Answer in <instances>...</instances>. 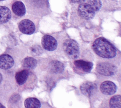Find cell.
<instances>
[{
    "label": "cell",
    "instance_id": "12",
    "mask_svg": "<svg viewBox=\"0 0 121 108\" xmlns=\"http://www.w3.org/2000/svg\"><path fill=\"white\" fill-rule=\"evenodd\" d=\"M13 12L17 16L22 17L26 14V9L24 4L21 1H16L12 6Z\"/></svg>",
    "mask_w": 121,
    "mask_h": 108
},
{
    "label": "cell",
    "instance_id": "17",
    "mask_svg": "<svg viewBox=\"0 0 121 108\" xmlns=\"http://www.w3.org/2000/svg\"><path fill=\"white\" fill-rule=\"evenodd\" d=\"M37 64L36 59L33 57H27L25 58L22 61L23 66L27 68L34 69L35 67Z\"/></svg>",
    "mask_w": 121,
    "mask_h": 108
},
{
    "label": "cell",
    "instance_id": "1",
    "mask_svg": "<svg viewBox=\"0 0 121 108\" xmlns=\"http://www.w3.org/2000/svg\"><path fill=\"white\" fill-rule=\"evenodd\" d=\"M92 49L97 55L104 58H113L117 54L116 48L103 37H99L94 41L92 45Z\"/></svg>",
    "mask_w": 121,
    "mask_h": 108
},
{
    "label": "cell",
    "instance_id": "10",
    "mask_svg": "<svg viewBox=\"0 0 121 108\" xmlns=\"http://www.w3.org/2000/svg\"><path fill=\"white\" fill-rule=\"evenodd\" d=\"M74 64L76 68L85 73L90 72L93 66V64L92 62L83 60H75L74 62Z\"/></svg>",
    "mask_w": 121,
    "mask_h": 108
},
{
    "label": "cell",
    "instance_id": "6",
    "mask_svg": "<svg viewBox=\"0 0 121 108\" xmlns=\"http://www.w3.org/2000/svg\"><path fill=\"white\" fill-rule=\"evenodd\" d=\"M18 28L21 32L27 35H31L35 31V26L34 23L28 19L21 20L18 24Z\"/></svg>",
    "mask_w": 121,
    "mask_h": 108
},
{
    "label": "cell",
    "instance_id": "3",
    "mask_svg": "<svg viewBox=\"0 0 121 108\" xmlns=\"http://www.w3.org/2000/svg\"><path fill=\"white\" fill-rule=\"evenodd\" d=\"M65 53L72 59H76L79 55V47L78 43L71 39L66 40L63 44Z\"/></svg>",
    "mask_w": 121,
    "mask_h": 108
},
{
    "label": "cell",
    "instance_id": "4",
    "mask_svg": "<svg viewBox=\"0 0 121 108\" xmlns=\"http://www.w3.org/2000/svg\"><path fill=\"white\" fill-rule=\"evenodd\" d=\"M96 71L97 72L104 76H112L117 72L116 67L108 63L101 62L97 64Z\"/></svg>",
    "mask_w": 121,
    "mask_h": 108
},
{
    "label": "cell",
    "instance_id": "2",
    "mask_svg": "<svg viewBox=\"0 0 121 108\" xmlns=\"http://www.w3.org/2000/svg\"><path fill=\"white\" fill-rule=\"evenodd\" d=\"M33 14L45 15L49 9V0H27Z\"/></svg>",
    "mask_w": 121,
    "mask_h": 108
},
{
    "label": "cell",
    "instance_id": "8",
    "mask_svg": "<svg viewBox=\"0 0 121 108\" xmlns=\"http://www.w3.org/2000/svg\"><path fill=\"white\" fill-rule=\"evenodd\" d=\"M100 89L102 93L104 94L110 95L115 93L116 91L117 87L113 82L106 81L101 83Z\"/></svg>",
    "mask_w": 121,
    "mask_h": 108
},
{
    "label": "cell",
    "instance_id": "16",
    "mask_svg": "<svg viewBox=\"0 0 121 108\" xmlns=\"http://www.w3.org/2000/svg\"><path fill=\"white\" fill-rule=\"evenodd\" d=\"M50 68L52 72L58 73L63 71L64 69V66L60 62L58 61H53L50 63Z\"/></svg>",
    "mask_w": 121,
    "mask_h": 108
},
{
    "label": "cell",
    "instance_id": "22",
    "mask_svg": "<svg viewBox=\"0 0 121 108\" xmlns=\"http://www.w3.org/2000/svg\"><path fill=\"white\" fill-rule=\"evenodd\" d=\"M0 108H5V107L3 106L1 103H0Z\"/></svg>",
    "mask_w": 121,
    "mask_h": 108
},
{
    "label": "cell",
    "instance_id": "5",
    "mask_svg": "<svg viewBox=\"0 0 121 108\" xmlns=\"http://www.w3.org/2000/svg\"><path fill=\"white\" fill-rule=\"evenodd\" d=\"M79 15L85 19H91L94 18L95 12L87 3H81L78 7Z\"/></svg>",
    "mask_w": 121,
    "mask_h": 108
},
{
    "label": "cell",
    "instance_id": "7",
    "mask_svg": "<svg viewBox=\"0 0 121 108\" xmlns=\"http://www.w3.org/2000/svg\"><path fill=\"white\" fill-rule=\"evenodd\" d=\"M41 44L44 49L49 51L55 50L58 45L56 40L53 36L49 35H44L42 37Z\"/></svg>",
    "mask_w": 121,
    "mask_h": 108
},
{
    "label": "cell",
    "instance_id": "15",
    "mask_svg": "<svg viewBox=\"0 0 121 108\" xmlns=\"http://www.w3.org/2000/svg\"><path fill=\"white\" fill-rule=\"evenodd\" d=\"M24 105L26 108H39L41 107V104L36 98H28L25 100Z\"/></svg>",
    "mask_w": 121,
    "mask_h": 108
},
{
    "label": "cell",
    "instance_id": "18",
    "mask_svg": "<svg viewBox=\"0 0 121 108\" xmlns=\"http://www.w3.org/2000/svg\"><path fill=\"white\" fill-rule=\"evenodd\" d=\"M121 96L120 95H116L112 97L109 101V106L111 108H120Z\"/></svg>",
    "mask_w": 121,
    "mask_h": 108
},
{
    "label": "cell",
    "instance_id": "20",
    "mask_svg": "<svg viewBox=\"0 0 121 108\" xmlns=\"http://www.w3.org/2000/svg\"><path fill=\"white\" fill-rule=\"evenodd\" d=\"M73 3H83L86 0H70Z\"/></svg>",
    "mask_w": 121,
    "mask_h": 108
},
{
    "label": "cell",
    "instance_id": "14",
    "mask_svg": "<svg viewBox=\"0 0 121 108\" xmlns=\"http://www.w3.org/2000/svg\"><path fill=\"white\" fill-rule=\"evenodd\" d=\"M29 74L27 70H22L17 72L15 75V79L19 85L23 84L26 81Z\"/></svg>",
    "mask_w": 121,
    "mask_h": 108
},
{
    "label": "cell",
    "instance_id": "13",
    "mask_svg": "<svg viewBox=\"0 0 121 108\" xmlns=\"http://www.w3.org/2000/svg\"><path fill=\"white\" fill-rule=\"evenodd\" d=\"M11 17L10 9L5 6H0V24L8 22Z\"/></svg>",
    "mask_w": 121,
    "mask_h": 108
},
{
    "label": "cell",
    "instance_id": "21",
    "mask_svg": "<svg viewBox=\"0 0 121 108\" xmlns=\"http://www.w3.org/2000/svg\"><path fill=\"white\" fill-rule=\"evenodd\" d=\"M2 75L1 74V73H0V83L2 81Z\"/></svg>",
    "mask_w": 121,
    "mask_h": 108
},
{
    "label": "cell",
    "instance_id": "23",
    "mask_svg": "<svg viewBox=\"0 0 121 108\" xmlns=\"http://www.w3.org/2000/svg\"><path fill=\"white\" fill-rule=\"evenodd\" d=\"M0 1H2V0H0Z\"/></svg>",
    "mask_w": 121,
    "mask_h": 108
},
{
    "label": "cell",
    "instance_id": "11",
    "mask_svg": "<svg viewBox=\"0 0 121 108\" xmlns=\"http://www.w3.org/2000/svg\"><path fill=\"white\" fill-rule=\"evenodd\" d=\"M14 60L12 57L7 54L0 55V68L4 69L11 68L14 64Z\"/></svg>",
    "mask_w": 121,
    "mask_h": 108
},
{
    "label": "cell",
    "instance_id": "9",
    "mask_svg": "<svg viewBox=\"0 0 121 108\" xmlns=\"http://www.w3.org/2000/svg\"><path fill=\"white\" fill-rule=\"evenodd\" d=\"M80 89L85 96L86 97H90L96 90V84L91 81H86L83 83L80 87Z\"/></svg>",
    "mask_w": 121,
    "mask_h": 108
},
{
    "label": "cell",
    "instance_id": "19",
    "mask_svg": "<svg viewBox=\"0 0 121 108\" xmlns=\"http://www.w3.org/2000/svg\"><path fill=\"white\" fill-rule=\"evenodd\" d=\"M86 3L92 7L95 12L99 10L102 6V3L100 0H87Z\"/></svg>",
    "mask_w": 121,
    "mask_h": 108
}]
</instances>
